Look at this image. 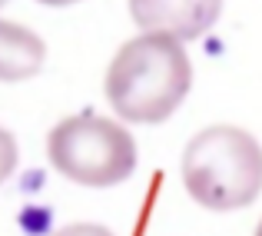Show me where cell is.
<instances>
[{"label": "cell", "mask_w": 262, "mask_h": 236, "mask_svg": "<svg viewBox=\"0 0 262 236\" xmlns=\"http://www.w3.org/2000/svg\"><path fill=\"white\" fill-rule=\"evenodd\" d=\"M17 163H20V147H17V140H13V133H10L7 127H0V186H4L7 180L13 176Z\"/></svg>", "instance_id": "8992f818"}, {"label": "cell", "mask_w": 262, "mask_h": 236, "mask_svg": "<svg viewBox=\"0 0 262 236\" xmlns=\"http://www.w3.org/2000/svg\"><path fill=\"white\" fill-rule=\"evenodd\" d=\"M179 176L203 210H246L262 193V143L232 123L206 127L186 143Z\"/></svg>", "instance_id": "7a4b0ae2"}, {"label": "cell", "mask_w": 262, "mask_h": 236, "mask_svg": "<svg viewBox=\"0 0 262 236\" xmlns=\"http://www.w3.org/2000/svg\"><path fill=\"white\" fill-rule=\"evenodd\" d=\"M47 64V44L37 30L0 17V83H24Z\"/></svg>", "instance_id": "5b68a950"}, {"label": "cell", "mask_w": 262, "mask_h": 236, "mask_svg": "<svg viewBox=\"0 0 262 236\" xmlns=\"http://www.w3.org/2000/svg\"><path fill=\"white\" fill-rule=\"evenodd\" d=\"M192 90L186 44L163 33H136L116 50L103 77V96L123 123L153 127L183 107Z\"/></svg>", "instance_id": "6da1fadb"}, {"label": "cell", "mask_w": 262, "mask_h": 236, "mask_svg": "<svg viewBox=\"0 0 262 236\" xmlns=\"http://www.w3.org/2000/svg\"><path fill=\"white\" fill-rule=\"evenodd\" d=\"M37 4H43V7H73V4H80V0H37Z\"/></svg>", "instance_id": "ba28073f"}, {"label": "cell", "mask_w": 262, "mask_h": 236, "mask_svg": "<svg viewBox=\"0 0 262 236\" xmlns=\"http://www.w3.org/2000/svg\"><path fill=\"white\" fill-rule=\"evenodd\" d=\"M126 10L143 33H163L189 44L219 24L223 0H126Z\"/></svg>", "instance_id": "277c9868"}, {"label": "cell", "mask_w": 262, "mask_h": 236, "mask_svg": "<svg viewBox=\"0 0 262 236\" xmlns=\"http://www.w3.org/2000/svg\"><path fill=\"white\" fill-rule=\"evenodd\" d=\"M4 4H7V0H0V7H4Z\"/></svg>", "instance_id": "30bf717a"}, {"label": "cell", "mask_w": 262, "mask_h": 236, "mask_svg": "<svg viewBox=\"0 0 262 236\" xmlns=\"http://www.w3.org/2000/svg\"><path fill=\"white\" fill-rule=\"evenodd\" d=\"M53 236H116V233H110L106 226H100V223H70V226H63V230H57Z\"/></svg>", "instance_id": "52a82bcc"}, {"label": "cell", "mask_w": 262, "mask_h": 236, "mask_svg": "<svg viewBox=\"0 0 262 236\" xmlns=\"http://www.w3.org/2000/svg\"><path fill=\"white\" fill-rule=\"evenodd\" d=\"M256 236H262V220H259V226H256Z\"/></svg>", "instance_id": "9c48e42d"}, {"label": "cell", "mask_w": 262, "mask_h": 236, "mask_svg": "<svg viewBox=\"0 0 262 236\" xmlns=\"http://www.w3.org/2000/svg\"><path fill=\"white\" fill-rule=\"evenodd\" d=\"M47 160L70 183L110 190L136 173L140 147L136 136L113 116L73 113L47 133Z\"/></svg>", "instance_id": "3957f363"}]
</instances>
